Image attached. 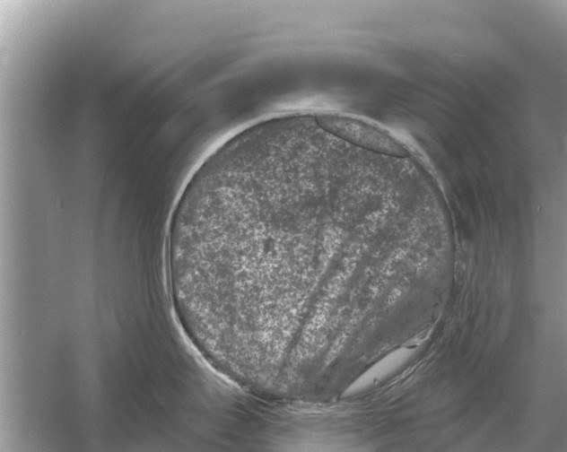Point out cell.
I'll return each mask as SVG.
<instances>
[{
  "instance_id": "6da1fadb",
  "label": "cell",
  "mask_w": 567,
  "mask_h": 452,
  "mask_svg": "<svg viewBox=\"0 0 567 452\" xmlns=\"http://www.w3.org/2000/svg\"><path fill=\"white\" fill-rule=\"evenodd\" d=\"M316 156L222 167L186 217L181 281L214 360L273 378L325 374L359 335L348 174Z\"/></svg>"
},
{
  "instance_id": "7a4b0ae2",
  "label": "cell",
  "mask_w": 567,
  "mask_h": 452,
  "mask_svg": "<svg viewBox=\"0 0 567 452\" xmlns=\"http://www.w3.org/2000/svg\"><path fill=\"white\" fill-rule=\"evenodd\" d=\"M318 118L327 129L362 148L400 158L409 154L395 138L362 121L336 115H318Z\"/></svg>"
}]
</instances>
